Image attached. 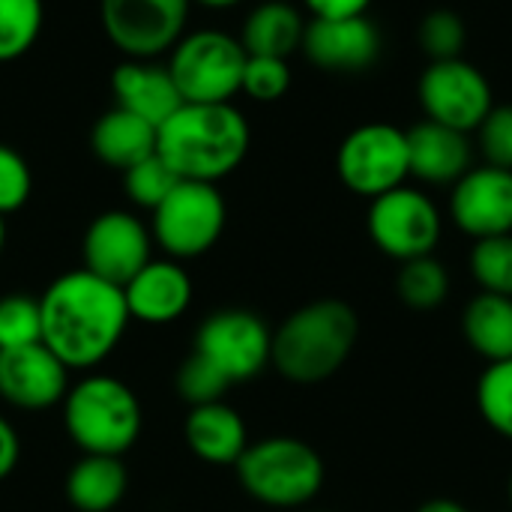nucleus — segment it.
<instances>
[{
	"instance_id": "nucleus-1",
	"label": "nucleus",
	"mask_w": 512,
	"mask_h": 512,
	"mask_svg": "<svg viewBox=\"0 0 512 512\" xmlns=\"http://www.w3.org/2000/svg\"><path fill=\"white\" fill-rule=\"evenodd\" d=\"M39 312L42 345L54 351L69 372L105 363L123 342L132 321L123 288L84 267L57 276L42 291Z\"/></svg>"
},
{
	"instance_id": "nucleus-2",
	"label": "nucleus",
	"mask_w": 512,
	"mask_h": 512,
	"mask_svg": "<svg viewBox=\"0 0 512 512\" xmlns=\"http://www.w3.org/2000/svg\"><path fill=\"white\" fill-rule=\"evenodd\" d=\"M249 144V123L231 102H183L156 129V156L180 180L198 183H219L234 174Z\"/></svg>"
},
{
	"instance_id": "nucleus-3",
	"label": "nucleus",
	"mask_w": 512,
	"mask_h": 512,
	"mask_svg": "<svg viewBox=\"0 0 512 512\" xmlns=\"http://www.w3.org/2000/svg\"><path fill=\"white\" fill-rule=\"evenodd\" d=\"M357 336L360 318L345 300H312L276 327L270 366L294 384H321L348 363Z\"/></svg>"
},
{
	"instance_id": "nucleus-4",
	"label": "nucleus",
	"mask_w": 512,
	"mask_h": 512,
	"mask_svg": "<svg viewBox=\"0 0 512 512\" xmlns=\"http://www.w3.org/2000/svg\"><path fill=\"white\" fill-rule=\"evenodd\" d=\"M63 405V426L84 456L129 453L144 429V411L129 384L114 375H87L69 387Z\"/></svg>"
},
{
	"instance_id": "nucleus-5",
	"label": "nucleus",
	"mask_w": 512,
	"mask_h": 512,
	"mask_svg": "<svg viewBox=\"0 0 512 512\" xmlns=\"http://www.w3.org/2000/svg\"><path fill=\"white\" fill-rule=\"evenodd\" d=\"M237 480L249 498L276 510H297L318 498L324 486V459L291 435L261 438L237 459Z\"/></svg>"
},
{
	"instance_id": "nucleus-6",
	"label": "nucleus",
	"mask_w": 512,
	"mask_h": 512,
	"mask_svg": "<svg viewBox=\"0 0 512 512\" xmlns=\"http://www.w3.org/2000/svg\"><path fill=\"white\" fill-rule=\"evenodd\" d=\"M246 51L225 30H192L168 51V72L183 102H231L243 87Z\"/></svg>"
},
{
	"instance_id": "nucleus-7",
	"label": "nucleus",
	"mask_w": 512,
	"mask_h": 512,
	"mask_svg": "<svg viewBox=\"0 0 512 512\" xmlns=\"http://www.w3.org/2000/svg\"><path fill=\"white\" fill-rule=\"evenodd\" d=\"M228 222V207L216 183L180 180L150 213L153 243L174 261L207 255Z\"/></svg>"
},
{
	"instance_id": "nucleus-8",
	"label": "nucleus",
	"mask_w": 512,
	"mask_h": 512,
	"mask_svg": "<svg viewBox=\"0 0 512 512\" xmlns=\"http://www.w3.org/2000/svg\"><path fill=\"white\" fill-rule=\"evenodd\" d=\"M339 180L360 198H378L390 189L405 186L408 168V135L393 123H366L345 135L336 153Z\"/></svg>"
},
{
	"instance_id": "nucleus-9",
	"label": "nucleus",
	"mask_w": 512,
	"mask_h": 512,
	"mask_svg": "<svg viewBox=\"0 0 512 512\" xmlns=\"http://www.w3.org/2000/svg\"><path fill=\"white\" fill-rule=\"evenodd\" d=\"M366 228L372 243L393 261L435 255L441 240V210L435 201L411 186L390 189L369 204Z\"/></svg>"
},
{
	"instance_id": "nucleus-10",
	"label": "nucleus",
	"mask_w": 512,
	"mask_h": 512,
	"mask_svg": "<svg viewBox=\"0 0 512 512\" xmlns=\"http://www.w3.org/2000/svg\"><path fill=\"white\" fill-rule=\"evenodd\" d=\"M192 0H99L108 42L132 60H156L186 33Z\"/></svg>"
},
{
	"instance_id": "nucleus-11",
	"label": "nucleus",
	"mask_w": 512,
	"mask_h": 512,
	"mask_svg": "<svg viewBox=\"0 0 512 512\" xmlns=\"http://www.w3.org/2000/svg\"><path fill=\"white\" fill-rule=\"evenodd\" d=\"M273 330L249 309H219L195 333V354L210 360L231 384L258 378L270 366Z\"/></svg>"
},
{
	"instance_id": "nucleus-12",
	"label": "nucleus",
	"mask_w": 512,
	"mask_h": 512,
	"mask_svg": "<svg viewBox=\"0 0 512 512\" xmlns=\"http://www.w3.org/2000/svg\"><path fill=\"white\" fill-rule=\"evenodd\" d=\"M417 93L426 120L459 132H477V126L495 108L489 78L462 57L432 60L429 69L420 75Z\"/></svg>"
},
{
	"instance_id": "nucleus-13",
	"label": "nucleus",
	"mask_w": 512,
	"mask_h": 512,
	"mask_svg": "<svg viewBox=\"0 0 512 512\" xmlns=\"http://www.w3.org/2000/svg\"><path fill=\"white\" fill-rule=\"evenodd\" d=\"M81 258L84 270L123 288L147 261H153V234L135 213L105 210L87 225Z\"/></svg>"
},
{
	"instance_id": "nucleus-14",
	"label": "nucleus",
	"mask_w": 512,
	"mask_h": 512,
	"mask_svg": "<svg viewBox=\"0 0 512 512\" xmlns=\"http://www.w3.org/2000/svg\"><path fill=\"white\" fill-rule=\"evenodd\" d=\"M300 51L324 72H366L381 57V30L369 15L312 18L306 21Z\"/></svg>"
},
{
	"instance_id": "nucleus-15",
	"label": "nucleus",
	"mask_w": 512,
	"mask_h": 512,
	"mask_svg": "<svg viewBox=\"0 0 512 512\" xmlns=\"http://www.w3.org/2000/svg\"><path fill=\"white\" fill-rule=\"evenodd\" d=\"M69 366L42 342L0 351V399L18 411H45L66 399Z\"/></svg>"
},
{
	"instance_id": "nucleus-16",
	"label": "nucleus",
	"mask_w": 512,
	"mask_h": 512,
	"mask_svg": "<svg viewBox=\"0 0 512 512\" xmlns=\"http://www.w3.org/2000/svg\"><path fill=\"white\" fill-rule=\"evenodd\" d=\"M456 228L474 240L512 234V171L495 165L471 168L450 192Z\"/></svg>"
},
{
	"instance_id": "nucleus-17",
	"label": "nucleus",
	"mask_w": 512,
	"mask_h": 512,
	"mask_svg": "<svg viewBox=\"0 0 512 512\" xmlns=\"http://www.w3.org/2000/svg\"><path fill=\"white\" fill-rule=\"evenodd\" d=\"M192 291L195 288H192L189 273L174 258L147 261L123 285L129 318L141 321V324H150V327L174 324L177 318H183L186 309L192 306Z\"/></svg>"
},
{
	"instance_id": "nucleus-18",
	"label": "nucleus",
	"mask_w": 512,
	"mask_h": 512,
	"mask_svg": "<svg viewBox=\"0 0 512 512\" xmlns=\"http://www.w3.org/2000/svg\"><path fill=\"white\" fill-rule=\"evenodd\" d=\"M408 135L411 177L429 186H453L474 168V144L468 132L423 120Z\"/></svg>"
},
{
	"instance_id": "nucleus-19",
	"label": "nucleus",
	"mask_w": 512,
	"mask_h": 512,
	"mask_svg": "<svg viewBox=\"0 0 512 512\" xmlns=\"http://www.w3.org/2000/svg\"><path fill=\"white\" fill-rule=\"evenodd\" d=\"M111 93L117 108L153 123L156 129L183 105L168 66L156 60H120L111 69Z\"/></svg>"
},
{
	"instance_id": "nucleus-20",
	"label": "nucleus",
	"mask_w": 512,
	"mask_h": 512,
	"mask_svg": "<svg viewBox=\"0 0 512 512\" xmlns=\"http://www.w3.org/2000/svg\"><path fill=\"white\" fill-rule=\"evenodd\" d=\"M186 447L207 465H237V459L249 447V432L243 417L225 405H198L189 408V417L183 423Z\"/></svg>"
},
{
	"instance_id": "nucleus-21",
	"label": "nucleus",
	"mask_w": 512,
	"mask_h": 512,
	"mask_svg": "<svg viewBox=\"0 0 512 512\" xmlns=\"http://www.w3.org/2000/svg\"><path fill=\"white\" fill-rule=\"evenodd\" d=\"M90 150L102 165L126 171L156 153V126L114 105L93 123Z\"/></svg>"
},
{
	"instance_id": "nucleus-22",
	"label": "nucleus",
	"mask_w": 512,
	"mask_h": 512,
	"mask_svg": "<svg viewBox=\"0 0 512 512\" xmlns=\"http://www.w3.org/2000/svg\"><path fill=\"white\" fill-rule=\"evenodd\" d=\"M306 33V18L297 6L285 0H264L258 3L240 30V45L252 57H282L288 60L300 51Z\"/></svg>"
},
{
	"instance_id": "nucleus-23",
	"label": "nucleus",
	"mask_w": 512,
	"mask_h": 512,
	"mask_svg": "<svg viewBox=\"0 0 512 512\" xmlns=\"http://www.w3.org/2000/svg\"><path fill=\"white\" fill-rule=\"evenodd\" d=\"M66 498L78 512H111L129 489V474L117 456H81L66 474Z\"/></svg>"
},
{
	"instance_id": "nucleus-24",
	"label": "nucleus",
	"mask_w": 512,
	"mask_h": 512,
	"mask_svg": "<svg viewBox=\"0 0 512 512\" xmlns=\"http://www.w3.org/2000/svg\"><path fill=\"white\" fill-rule=\"evenodd\" d=\"M462 333L486 363L512 360V297L480 291L462 312Z\"/></svg>"
},
{
	"instance_id": "nucleus-25",
	"label": "nucleus",
	"mask_w": 512,
	"mask_h": 512,
	"mask_svg": "<svg viewBox=\"0 0 512 512\" xmlns=\"http://www.w3.org/2000/svg\"><path fill=\"white\" fill-rule=\"evenodd\" d=\"M396 294L408 309L432 312L450 297V270L435 255L402 261L396 276Z\"/></svg>"
},
{
	"instance_id": "nucleus-26",
	"label": "nucleus",
	"mask_w": 512,
	"mask_h": 512,
	"mask_svg": "<svg viewBox=\"0 0 512 512\" xmlns=\"http://www.w3.org/2000/svg\"><path fill=\"white\" fill-rule=\"evenodd\" d=\"M45 24L42 0H0V63L24 57Z\"/></svg>"
},
{
	"instance_id": "nucleus-27",
	"label": "nucleus",
	"mask_w": 512,
	"mask_h": 512,
	"mask_svg": "<svg viewBox=\"0 0 512 512\" xmlns=\"http://www.w3.org/2000/svg\"><path fill=\"white\" fill-rule=\"evenodd\" d=\"M477 411L492 432L512 441V360L486 366L477 381Z\"/></svg>"
},
{
	"instance_id": "nucleus-28",
	"label": "nucleus",
	"mask_w": 512,
	"mask_h": 512,
	"mask_svg": "<svg viewBox=\"0 0 512 512\" xmlns=\"http://www.w3.org/2000/svg\"><path fill=\"white\" fill-rule=\"evenodd\" d=\"M471 273L483 291L512 297V234L474 240Z\"/></svg>"
},
{
	"instance_id": "nucleus-29",
	"label": "nucleus",
	"mask_w": 512,
	"mask_h": 512,
	"mask_svg": "<svg viewBox=\"0 0 512 512\" xmlns=\"http://www.w3.org/2000/svg\"><path fill=\"white\" fill-rule=\"evenodd\" d=\"M36 342H42L39 300L30 294L0 297V351L36 345Z\"/></svg>"
},
{
	"instance_id": "nucleus-30",
	"label": "nucleus",
	"mask_w": 512,
	"mask_h": 512,
	"mask_svg": "<svg viewBox=\"0 0 512 512\" xmlns=\"http://www.w3.org/2000/svg\"><path fill=\"white\" fill-rule=\"evenodd\" d=\"M177 393L180 399L189 405V408H198V405H213V402H225V393L234 387L210 360H204L201 354H189L180 369H177Z\"/></svg>"
},
{
	"instance_id": "nucleus-31",
	"label": "nucleus",
	"mask_w": 512,
	"mask_h": 512,
	"mask_svg": "<svg viewBox=\"0 0 512 512\" xmlns=\"http://www.w3.org/2000/svg\"><path fill=\"white\" fill-rule=\"evenodd\" d=\"M177 183H180V177L156 153L123 171V189H126L129 201L141 210H150V213L165 201V195Z\"/></svg>"
},
{
	"instance_id": "nucleus-32",
	"label": "nucleus",
	"mask_w": 512,
	"mask_h": 512,
	"mask_svg": "<svg viewBox=\"0 0 512 512\" xmlns=\"http://www.w3.org/2000/svg\"><path fill=\"white\" fill-rule=\"evenodd\" d=\"M420 45L429 60H456L468 42V27L453 9H435L420 21Z\"/></svg>"
},
{
	"instance_id": "nucleus-33",
	"label": "nucleus",
	"mask_w": 512,
	"mask_h": 512,
	"mask_svg": "<svg viewBox=\"0 0 512 512\" xmlns=\"http://www.w3.org/2000/svg\"><path fill=\"white\" fill-rule=\"evenodd\" d=\"M291 87V69L282 57H246L243 69V93L255 102H276Z\"/></svg>"
},
{
	"instance_id": "nucleus-34",
	"label": "nucleus",
	"mask_w": 512,
	"mask_h": 512,
	"mask_svg": "<svg viewBox=\"0 0 512 512\" xmlns=\"http://www.w3.org/2000/svg\"><path fill=\"white\" fill-rule=\"evenodd\" d=\"M477 144L486 165L512 171V105H495L477 126Z\"/></svg>"
},
{
	"instance_id": "nucleus-35",
	"label": "nucleus",
	"mask_w": 512,
	"mask_h": 512,
	"mask_svg": "<svg viewBox=\"0 0 512 512\" xmlns=\"http://www.w3.org/2000/svg\"><path fill=\"white\" fill-rule=\"evenodd\" d=\"M30 192H33V174L27 159L18 150L0 144V216L6 219L9 213L21 210Z\"/></svg>"
},
{
	"instance_id": "nucleus-36",
	"label": "nucleus",
	"mask_w": 512,
	"mask_h": 512,
	"mask_svg": "<svg viewBox=\"0 0 512 512\" xmlns=\"http://www.w3.org/2000/svg\"><path fill=\"white\" fill-rule=\"evenodd\" d=\"M303 6L312 12V18H348L366 15L372 0H303Z\"/></svg>"
},
{
	"instance_id": "nucleus-37",
	"label": "nucleus",
	"mask_w": 512,
	"mask_h": 512,
	"mask_svg": "<svg viewBox=\"0 0 512 512\" xmlns=\"http://www.w3.org/2000/svg\"><path fill=\"white\" fill-rule=\"evenodd\" d=\"M18 459H21L18 432H15V426L6 417H0V480H6L15 471Z\"/></svg>"
},
{
	"instance_id": "nucleus-38",
	"label": "nucleus",
	"mask_w": 512,
	"mask_h": 512,
	"mask_svg": "<svg viewBox=\"0 0 512 512\" xmlns=\"http://www.w3.org/2000/svg\"><path fill=\"white\" fill-rule=\"evenodd\" d=\"M417 512H471V510H468L465 504L453 501V498H432V501L420 504Z\"/></svg>"
},
{
	"instance_id": "nucleus-39",
	"label": "nucleus",
	"mask_w": 512,
	"mask_h": 512,
	"mask_svg": "<svg viewBox=\"0 0 512 512\" xmlns=\"http://www.w3.org/2000/svg\"><path fill=\"white\" fill-rule=\"evenodd\" d=\"M192 3L207 6V9H231V6H237V3H243V0H192Z\"/></svg>"
},
{
	"instance_id": "nucleus-40",
	"label": "nucleus",
	"mask_w": 512,
	"mask_h": 512,
	"mask_svg": "<svg viewBox=\"0 0 512 512\" xmlns=\"http://www.w3.org/2000/svg\"><path fill=\"white\" fill-rule=\"evenodd\" d=\"M3 246H6V222L0 216V255H3Z\"/></svg>"
},
{
	"instance_id": "nucleus-41",
	"label": "nucleus",
	"mask_w": 512,
	"mask_h": 512,
	"mask_svg": "<svg viewBox=\"0 0 512 512\" xmlns=\"http://www.w3.org/2000/svg\"><path fill=\"white\" fill-rule=\"evenodd\" d=\"M510 504H512V477H510Z\"/></svg>"
},
{
	"instance_id": "nucleus-42",
	"label": "nucleus",
	"mask_w": 512,
	"mask_h": 512,
	"mask_svg": "<svg viewBox=\"0 0 512 512\" xmlns=\"http://www.w3.org/2000/svg\"><path fill=\"white\" fill-rule=\"evenodd\" d=\"M318 512H330V510H318Z\"/></svg>"
}]
</instances>
